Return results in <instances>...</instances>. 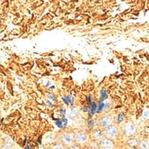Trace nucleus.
Wrapping results in <instances>:
<instances>
[{"instance_id":"f3484780","label":"nucleus","mask_w":149,"mask_h":149,"mask_svg":"<svg viewBox=\"0 0 149 149\" xmlns=\"http://www.w3.org/2000/svg\"><path fill=\"white\" fill-rule=\"evenodd\" d=\"M87 102H88L90 105H91V104H92V100H91V97H89L88 98H87Z\"/></svg>"},{"instance_id":"39448f33","label":"nucleus","mask_w":149,"mask_h":149,"mask_svg":"<svg viewBox=\"0 0 149 149\" xmlns=\"http://www.w3.org/2000/svg\"><path fill=\"white\" fill-rule=\"evenodd\" d=\"M101 124L103 125V126L106 127L110 124V119H107V118L106 119H103L101 121Z\"/></svg>"},{"instance_id":"9d476101","label":"nucleus","mask_w":149,"mask_h":149,"mask_svg":"<svg viewBox=\"0 0 149 149\" xmlns=\"http://www.w3.org/2000/svg\"><path fill=\"white\" fill-rule=\"evenodd\" d=\"M65 97L66 98V99L68 100V101H69V104H72L73 103V99H74V98H73L72 96H65Z\"/></svg>"},{"instance_id":"6e6552de","label":"nucleus","mask_w":149,"mask_h":149,"mask_svg":"<svg viewBox=\"0 0 149 149\" xmlns=\"http://www.w3.org/2000/svg\"><path fill=\"white\" fill-rule=\"evenodd\" d=\"M102 145H103V146H105V147H108V148L111 147V146H112L111 142H110V141H109V140L105 141V142H103V144H102Z\"/></svg>"},{"instance_id":"a211bd4d","label":"nucleus","mask_w":149,"mask_h":149,"mask_svg":"<svg viewBox=\"0 0 149 149\" xmlns=\"http://www.w3.org/2000/svg\"><path fill=\"white\" fill-rule=\"evenodd\" d=\"M47 103H48V104H49V106H52V104L50 103L49 101H48V102H47Z\"/></svg>"},{"instance_id":"0eeeda50","label":"nucleus","mask_w":149,"mask_h":149,"mask_svg":"<svg viewBox=\"0 0 149 149\" xmlns=\"http://www.w3.org/2000/svg\"><path fill=\"white\" fill-rule=\"evenodd\" d=\"M64 139H65V141H66V142H71L72 140V137L70 135L67 134L64 137Z\"/></svg>"},{"instance_id":"423d86ee","label":"nucleus","mask_w":149,"mask_h":149,"mask_svg":"<svg viewBox=\"0 0 149 149\" xmlns=\"http://www.w3.org/2000/svg\"><path fill=\"white\" fill-rule=\"evenodd\" d=\"M108 134L110 135V136H111V137L115 136V135L116 134V128H111L110 130H109Z\"/></svg>"},{"instance_id":"20e7f679","label":"nucleus","mask_w":149,"mask_h":149,"mask_svg":"<svg viewBox=\"0 0 149 149\" xmlns=\"http://www.w3.org/2000/svg\"><path fill=\"white\" fill-rule=\"evenodd\" d=\"M105 103H103L102 101H100L99 104H98V108L96 109V110H97L98 113H99V112H101V110H103V109L105 108Z\"/></svg>"},{"instance_id":"7ed1b4c3","label":"nucleus","mask_w":149,"mask_h":149,"mask_svg":"<svg viewBox=\"0 0 149 149\" xmlns=\"http://www.w3.org/2000/svg\"><path fill=\"white\" fill-rule=\"evenodd\" d=\"M107 91L105 90V89H102L101 90V99H100V101H104V100L107 99Z\"/></svg>"},{"instance_id":"dca6fc26","label":"nucleus","mask_w":149,"mask_h":149,"mask_svg":"<svg viewBox=\"0 0 149 149\" xmlns=\"http://www.w3.org/2000/svg\"><path fill=\"white\" fill-rule=\"evenodd\" d=\"M83 111H84V112H88V111H89V108H88L87 107H83Z\"/></svg>"},{"instance_id":"f257e3e1","label":"nucleus","mask_w":149,"mask_h":149,"mask_svg":"<svg viewBox=\"0 0 149 149\" xmlns=\"http://www.w3.org/2000/svg\"><path fill=\"white\" fill-rule=\"evenodd\" d=\"M87 139V137H86L85 134L83 133H79V134L77 136V140L78 142H83Z\"/></svg>"},{"instance_id":"ddd939ff","label":"nucleus","mask_w":149,"mask_h":149,"mask_svg":"<svg viewBox=\"0 0 149 149\" xmlns=\"http://www.w3.org/2000/svg\"><path fill=\"white\" fill-rule=\"evenodd\" d=\"M93 125H94V122H93V121H90V128L92 129V127H93Z\"/></svg>"},{"instance_id":"f03ea898","label":"nucleus","mask_w":149,"mask_h":149,"mask_svg":"<svg viewBox=\"0 0 149 149\" xmlns=\"http://www.w3.org/2000/svg\"><path fill=\"white\" fill-rule=\"evenodd\" d=\"M91 105H92V107H91L90 112V117H92V116L94 115L95 113L96 112L97 106H96V103H95V102H92Z\"/></svg>"},{"instance_id":"2eb2a0df","label":"nucleus","mask_w":149,"mask_h":149,"mask_svg":"<svg viewBox=\"0 0 149 149\" xmlns=\"http://www.w3.org/2000/svg\"><path fill=\"white\" fill-rule=\"evenodd\" d=\"M49 97L50 98H52V99H53L54 101H56V99H55V97L53 96V95H50L49 94Z\"/></svg>"},{"instance_id":"9b49d317","label":"nucleus","mask_w":149,"mask_h":149,"mask_svg":"<svg viewBox=\"0 0 149 149\" xmlns=\"http://www.w3.org/2000/svg\"><path fill=\"white\" fill-rule=\"evenodd\" d=\"M123 119H124V116H123V114L122 113H120L119 116V117H118V122H119V123L121 122H122Z\"/></svg>"},{"instance_id":"f8f14e48","label":"nucleus","mask_w":149,"mask_h":149,"mask_svg":"<svg viewBox=\"0 0 149 149\" xmlns=\"http://www.w3.org/2000/svg\"><path fill=\"white\" fill-rule=\"evenodd\" d=\"M60 112H61V114H62L63 117H65V113H66V110H65V109H61Z\"/></svg>"},{"instance_id":"1a4fd4ad","label":"nucleus","mask_w":149,"mask_h":149,"mask_svg":"<svg viewBox=\"0 0 149 149\" xmlns=\"http://www.w3.org/2000/svg\"><path fill=\"white\" fill-rule=\"evenodd\" d=\"M56 124L57 126L60 128H63V123H62V120H60V119H57L56 120Z\"/></svg>"},{"instance_id":"4468645a","label":"nucleus","mask_w":149,"mask_h":149,"mask_svg":"<svg viewBox=\"0 0 149 149\" xmlns=\"http://www.w3.org/2000/svg\"><path fill=\"white\" fill-rule=\"evenodd\" d=\"M62 99H63V101H64V102H65V103L66 104V105H69V101H68V100L66 99V97H64V98H62Z\"/></svg>"}]
</instances>
